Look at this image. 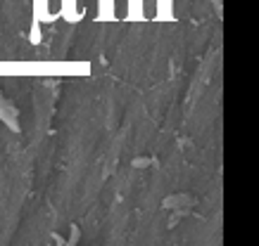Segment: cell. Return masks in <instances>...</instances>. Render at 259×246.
Listing matches in <instances>:
<instances>
[{
  "label": "cell",
  "instance_id": "obj_2",
  "mask_svg": "<svg viewBox=\"0 0 259 246\" xmlns=\"http://www.w3.org/2000/svg\"><path fill=\"white\" fill-rule=\"evenodd\" d=\"M190 204H193V199H190L188 194H176L174 199H167V201H164L167 209H171V206H174V209H181V206H190Z\"/></svg>",
  "mask_w": 259,
  "mask_h": 246
},
{
  "label": "cell",
  "instance_id": "obj_1",
  "mask_svg": "<svg viewBox=\"0 0 259 246\" xmlns=\"http://www.w3.org/2000/svg\"><path fill=\"white\" fill-rule=\"evenodd\" d=\"M0 121L5 123L10 130H15L17 133L19 130V111H17V106L12 105L2 92H0Z\"/></svg>",
  "mask_w": 259,
  "mask_h": 246
}]
</instances>
